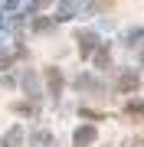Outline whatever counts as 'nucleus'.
<instances>
[{
    "mask_svg": "<svg viewBox=\"0 0 144 147\" xmlns=\"http://www.w3.org/2000/svg\"><path fill=\"white\" fill-rule=\"evenodd\" d=\"M89 141H95V127H82L75 134V144H89Z\"/></svg>",
    "mask_w": 144,
    "mask_h": 147,
    "instance_id": "obj_1",
    "label": "nucleus"
},
{
    "mask_svg": "<svg viewBox=\"0 0 144 147\" xmlns=\"http://www.w3.org/2000/svg\"><path fill=\"white\" fill-rule=\"evenodd\" d=\"M20 127H16V131H10V137H7V147H20Z\"/></svg>",
    "mask_w": 144,
    "mask_h": 147,
    "instance_id": "obj_2",
    "label": "nucleus"
},
{
    "mask_svg": "<svg viewBox=\"0 0 144 147\" xmlns=\"http://www.w3.org/2000/svg\"><path fill=\"white\" fill-rule=\"evenodd\" d=\"M134 85H138V75H124L121 79V88H134Z\"/></svg>",
    "mask_w": 144,
    "mask_h": 147,
    "instance_id": "obj_3",
    "label": "nucleus"
}]
</instances>
